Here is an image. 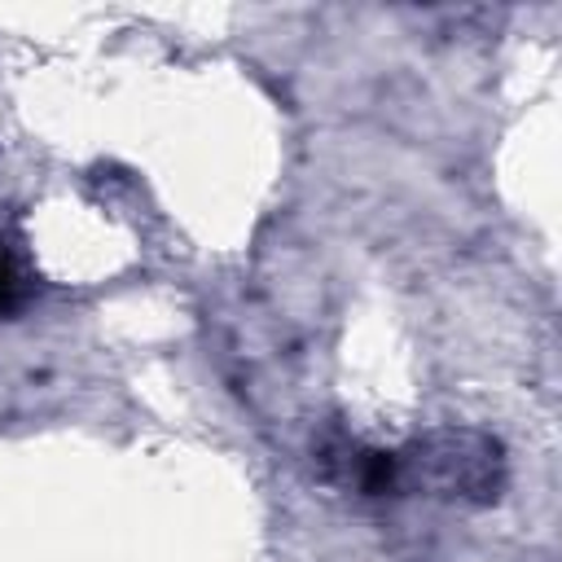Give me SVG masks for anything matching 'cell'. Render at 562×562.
I'll return each mask as SVG.
<instances>
[{"instance_id":"7a4b0ae2","label":"cell","mask_w":562,"mask_h":562,"mask_svg":"<svg viewBox=\"0 0 562 562\" xmlns=\"http://www.w3.org/2000/svg\"><path fill=\"white\" fill-rule=\"evenodd\" d=\"M31 294V281H26V268L18 259V250L0 237V321L13 316Z\"/></svg>"},{"instance_id":"6da1fadb","label":"cell","mask_w":562,"mask_h":562,"mask_svg":"<svg viewBox=\"0 0 562 562\" xmlns=\"http://www.w3.org/2000/svg\"><path fill=\"white\" fill-rule=\"evenodd\" d=\"M395 487L483 505L505 487V452L483 430H435L395 452Z\"/></svg>"}]
</instances>
